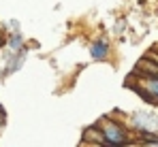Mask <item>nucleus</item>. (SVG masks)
Wrapping results in <instances>:
<instances>
[{
	"mask_svg": "<svg viewBox=\"0 0 158 147\" xmlns=\"http://www.w3.org/2000/svg\"><path fill=\"white\" fill-rule=\"evenodd\" d=\"M96 128L101 130V145L105 147H122V145H128L131 143V137L128 132L120 126V124L111 122V120H103L101 124H96Z\"/></svg>",
	"mask_w": 158,
	"mask_h": 147,
	"instance_id": "f257e3e1",
	"label": "nucleus"
},
{
	"mask_svg": "<svg viewBox=\"0 0 158 147\" xmlns=\"http://www.w3.org/2000/svg\"><path fill=\"white\" fill-rule=\"evenodd\" d=\"M141 79H143V88H141V96L145 100H154L158 102V77L152 73H145V71H139Z\"/></svg>",
	"mask_w": 158,
	"mask_h": 147,
	"instance_id": "f03ea898",
	"label": "nucleus"
},
{
	"mask_svg": "<svg viewBox=\"0 0 158 147\" xmlns=\"http://www.w3.org/2000/svg\"><path fill=\"white\" fill-rule=\"evenodd\" d=\"M135 126L139 128V132H156L158 120L150 113H137L135 115Z\"/></svg>",
	"mask_w": 158,
	"mask_h": 147,
	"instance_id": "7ed1b4c3",
	"label": "nucleus"
},
{
	"mask_svg": "<svg viewBox=\"0 0 158 147\" xmlns=\"http://www.w3.org/2000/svg\"><path fill=\"white\" fill-rule=\"evenodd\" d=\"M107 53H109V43H107L105 39H96L92 45H90V58L92 60H105Z\"/></svg>",
	"mask_w": 158,
	"mask_h": 147,
	"instance_id": "20e7f679",
	"label": "nucleus"
},
{
	"mask_svg": "<svg viewBox=\"0 0 158 147\" xmlns=\"http://www.w3.org/2000/svg\"><path fill=\"white\" fill-rule=\"evenodd\" d=\"M9 45H11L13 49H19L22 47V36H19V34H13V36L9 39Z\"/></svg>",
	"mask_w": 158,
	"mask_h": 147,
	"instance_id": "39448f33",
	"label": "nucleus"
},
{
	"mask_svg": "<svg viewBox=\"0 0 158 147\" xmlns=\"http://www.w3.org/2000/svg\"><path fill=\"white\" fill-rule=\"evenodd\" d=\"M4 122H6V113H4V109H2V104H0V130L4 128Z\"/></svg>",
	"mask_w": 158,
	"mask_h": 147,
	"instance_id": "423d86ee",
	"label": "nucleus"
}]
</instances>
